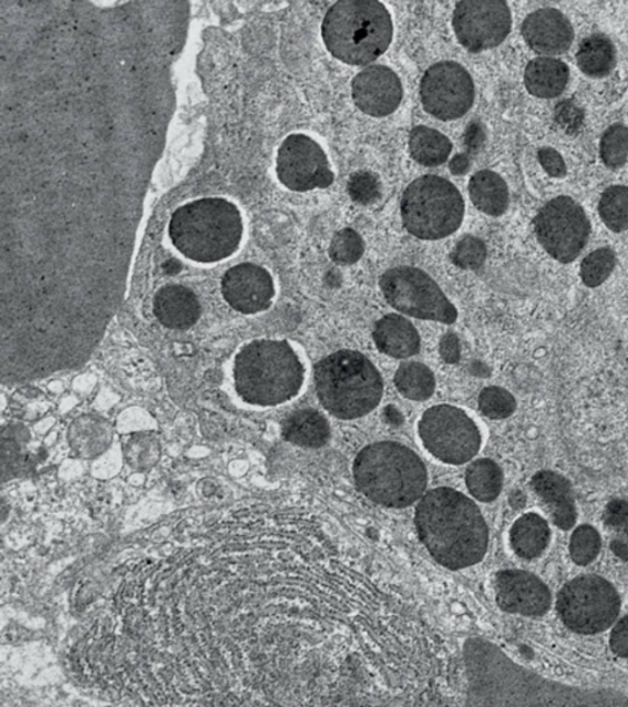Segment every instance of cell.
<instances>
[{
	"instance_id": "6da1fadb",
	"label": "cell",
	"mask_w": 628,
	"mask_h": 707,
	"mask_svg": "<svg viewBox=\"0 0 628 707\" xmlns=\"http://www.w3.org/2000/svg\"><path fill=\"white\" fill-rule=\"evenodd\" d=\"M167 59L100 24L3 48L4 253L64 269L130 262L171 110Z\"/></svg>"
},
{
	"instance_id": "7a4b0ae2",
	"label": "cell",
	"mask_w": 628,
	"mask_h": 707,
	"mask_svg": "<svg viewBox=\"0 0 628 707\" xmlns=\"http://www.w3.org/2000/svg\"><path fill=\"white\" fill-rule=\"evenodd\" d=\"M463 658L467 706H628L621 693L584 691L543 679L488 640L468 639Z\"/></svg>"
},
{
	"instance_id": "3957f363",
	"label": "cell",
	"mask_w": 628,
	"mask_h": 707,
	"mask_svg": "<svg viewBox=\"0 0 628 707\" xmlns=\"http://www.w3.org/2000/svg\"><path fill=\"white\" fill-rule=\"evenodd\" d=\"M415 525L432 558L449 570L466 569L486 557L489 528L476 502L460 491L437 488L421 498Z\"/></svg>"
},
{
	"instance_id": "277c9868",
	"label": "cell",
	"mask_w": 628,
	"mask_h": 707,
	"mask_svg": "<svg viewBox=\"0 0 628 707\" xmlns=\"http://www.w3.org/2000/svg\"><path fill=\"white\" fill-rule=\"evenodd\" d=\"M356 487L370 501L390 509L415 504L425 494L427 469L413 449L385 442L366 446L355 458Z\"/></svg>"
},
{
	"instance_id": "5b68a950",
	"label": "cell",
	"mask_w": 628,
	"mask_h": 707,
	"mask_svg": "<svg viewBox=\"0 0 628 707\" xmlns=\"http://www.w3.org/2000/svg\"><path fill=\"white\" fill-rule=\"evenodd\" d=\"M237 394L246 403L279 406L300 394L305 367L286 341H255L237 354L233 367Z\"/></svg>"
},
{
	"instance_id": "8992f818",
	"label": "cell",
	"mask_w": 628,
	"mask_h": 707,
	"mask_svg": "<svg viewBox=\"0 0 628 707\" xmlns=\"http://www.w3.org/2000/svg\"><path fill=\"white\" fill-rule=\"evenodd\" d=\"M170 239L185 258L199 263L229 259L239 249L243 224L239 208L224 198H203L173 213Z\"/></svg>"
},
{
	"instance_id": "52a82bcc",
	"label": "cell",
	"mask_w": 628,
	"mask_h": 707,
	"mask_svg": "<svg viewBox=\"0 0 628 707\" xmlns=\"http://www.w3.org/2000/svg\"><path fill=\"white\" fill-rule=\"evenodd\" d=\"M322 36L329 53L343 64L367 66L392 43V16L374 0H342L329 8Z\"/></svg>"
},
{
	"instance_id": "ba28073f",
	"label": "cell",
	"mask_w": 628,
	"mask_h": 707,
	"mask_svg": "<svg viewBox=\"0 0 628 707\" xmlns=\"http://www.w3.org/2000/svg\"><path fill=\"white\" fill-rule=\"evenodd\" d=\"M319 402L328 413L343 420L375 411L384 397V380L376 366L355 351H339L315 366Z\"/></svg>"
},
{
	"instance_id": "9c48e42d",
	"label": "cell",
	"mask_w": 628,
	"mask_h": 707,
	"mask_svg": "<svg viewBox=\"0 0 628 707\" xmlns=\"http://www.w3.org/2000/svg\"><path fill=\"white\" fill-rule=\"evenodd\" d=\"M404 228L421 240H441L455 233L465 219L466 204L446 179L427 175L411 182L400 203Z\"/></svg>"
},
{
	"instance_id": "30bf717a",
	"label": "cell",
	"mask_w": 628,
	"mask_h": 707,
	"mask_svg": "<svg viewBox=\"0 0 628 707\" xmlns=\"http://www.w3.org/2000/svg\"><path fill=\"white\" fill-rule=\"evenodd\" d=\"M621 600L612 583L598 575H581L566 583L556 609L571 631L595 635L609 629L619 617Z\"/></svg>"
},
{
	"instance_id": "8fae6325",
	"label": "cell",
	"mask_w": 628,
	"mask_h": 707,
	"mask_svg": "<svg viewBox=\"0 0 628 707\" xmlns=\"http://www.w3.org/2000/svg\"><path fill=\"white\" fill-rule=\"evenodd\" d=\"M386 301L398 312L415 319L455 323L458 311L431 276L415 266H397L379 280Z\"/></svg>"
},
{
	"instance_id": "7c38bea8",
	"label": "cell",
	"mask_w": 628,
	"mask_h": 707,
	"mask_svg": "<svg viewBox=\"0 0 628 707\" xmlns=\"http://www.w3.org/2000/svg\"><path fill=\"white\" fill-rule=\"evenodd\" d=\"M419 436L432 456L447 465H465L477 456L481 434L476 422L461 409L431 407L419 422Z\"/></svg>"
},
{
	"instance_id": "4fadbf2b",
	"label": "cell",
	"mask_w": 628,
	"mask_h": 707,
	"mask_svg": "<svg viewBox=\"0 0 628 707\" xmlns=\"http://www.w3.org/2000/svg\"><path fill=\"white\" fill-rule=\"evenodd\" d=\"M534 229L543 249L553 260L568 264L589 242L591 223L579 203L561 196L545 204L534 219Z\"/></svg>"
},
{
	"instance_id": "5bb4252c",
	"label": "cell",
	"mask_w": 628,
	"mask_h": 707,
	"mask_svg": "<svg viewBox=\"0 0 628 707\" xmlns=\"http://www.w3.org/2000/svg\"><path fill=\"white\" fill-rule=\"evenodd\" d=\"M420 95L427 114L441 121H455L471 109L476 85L465 67L456 61H439L426 70Z\"/></svg>"
},
{
	"instance_id": "9a60e30c",
	"label": "cell",
	"mask_w": 628,
	"mask_h": 707,
	"mask_svg": "<svg viewBox=\"0 0 628 707\" xmlns=\"http://www.w3.org/2000/svg\"><path fill=\"white\" fill-rule=\"evenodd\" d=\"M452 23L458 43L469 53L480 54L507 38L512 14L501 0H467L457 3Z\"/></svg>"
},
{
	"instance_id": "2e32d148",
	"label": "cell",
	"mask_w": 628,
	"mask_h": 707,
	"mask_svg": "<svg viewBox=\"0 0 628 707\" xmlns=\"http://www.w3.org/2000/svg\"><path fill=\"white\" fill-rule=\"evenodd\" d=\"M276 173L284 186L295 192L331 187L335 178L322 147L305 135H292L283 141Z\"/></svg>"
},
{
	"instance_id": "e0dca14e",
	"label": "cell",
	"mask_w": 628,
	"mask_h": 707,
	"mask_svg": "<svg viewBox=\"0 0 628 707\" xmlns=\"http://www.w3.org/2000/svg\"><path fill=\"white\" fill-rule=\"evenodd\" d=\"M221 292L232 309L246 315L270 309L275 295L271 273L253 263H242L226 272Z\"/></svg>"
},
{
	"instance_id": "ac0fdd59",
	"label": "cell",
	"mask_w": 628,
	"mask_h": 707,
	"mask_svg": "<svg viewBox=\"0 0 628 707\" xmlns=\"http://www.w3.org/2000/svg\"><path fill=\"white\" fill-rule=\"evenodd\" d=\"M499 607L525 617H543L551 607V592L533 573L523 570H502L495 578Z\"/></svg>"
},
{
	"instance_id": "d6986e66",
	"label": "cell",
	"mask_w": 628,
	"mask_h": 707,
	"mask_svg": "<svg viewBox=\"0 0 628 707\" xmlns=\"http://www.w3.org/2000/svg\"><path fill=\"white\" fill-rule=\"evenodd\" d=\"M403 94L399 77L386 66H370L359 71L353 80L355 105L368 116L392 115L403 100Z\"/></svg>"
},
{
	"instance_id": "ffe728a7",
	"label": "cell",
	"mask_w": 628,
	"mask_h": 707,
	"mask_svg": "<svg viewBox=\"0 0 628 707\" xmlns=\"http://www.w3.org/2000/svg\"><path fill=\"white\" fill-rule=\"evenodd\" d=\"M522 35L535 54L553 57L571 47L574 31L570 20L559 10L545 8L524 20Z\"/></svg>"
},
{
	"instance_id": "44dd1931",
	"label": "cell",
	"mask_w": 628,
	"mask_h": 707,
	"mask_svg": "<svg viewBox=\"0 0 628 707\" xmlns=\"http://www.w3.org/2000/svg\"><path fill=\"white\" fill-rule=\"evenodd\" d=\"M535 494L547 508L556 527L571 529L576 521V509L570 481L551 470H541L530 481Z\"/></svg>"
},
{
	"instance_id": "7402d4cb",
	"label": "cell",
	"mask_w": 628,
	"mask_h": 707,
	"mask_svg": "<svg viewBox=\"0 0 628 707\" xmlns=\"http://www.w3.org/2000/svg\"><path fill=\"white\" fill-rule=\"evenodd\" d=\"M201 304L197 295L182 285H167L153 299V313L171 330H189L198 322Z\"/></svg>"
},
{
	"instance_id": "603a6c76",
	"label": "cell",
	"mask_w": 628,
	"mask_h": 707,
	"mask_svg": "<svg viewBox=\"0 0 628 707\" xmlns=\"http://www.w3.org/2000/svg\"><path fill=\"white\" fill-rule=\"evenodd\" d=\"M377 350L386 355L406 358L420 352L421 340L413 323L399 315H387L374 328Z\"/></svg>"
},
{
	"instance_id": "cb8c5ba5",
	"label": "cell",
	"mask_w": 628,
	"mask_h": 707,
	"mask_svg": "<svg viewBox=\"0 0 628 707\" xmlns=\"http://www.w3.org/2000/svg\"><path fill=\"white\" fill-rule=\"evenodd\" d=\"M570 69L562 60L539 57L525 68L524 83L530 94L539 99H553L568 87Z\"/></svg>"
},
{
	"instance_id": "d4e9b609",
	"label": "cell",
	"mask_w": 628,
	"mask_h": 707,
	"mask_svg": "<svg viewBox=\"0 0 628 707\" xmlns=\"http://www.w3.org/2000/svg\"><path fill=\"white\" fill-rule=\"evenodd\" d=\"M283 436L286 442L297 446L318 448L329 442L331 426L326 417L315 409H300L284 420Z\"/></svg>"
},
{
	"instance_id": "484cf974",
	"label": "cell",
	"mask_w": 628,
	"mask_h": 707,
	"mask_svg": "<svg viewBox=\"0 0 628 707\" xmlns=\"http://www.w3.org/2000/svg\"><path fill=\"white\" fill-rule=\"evenodd\" d=\"M469 196L477 209L491 217H501L510 204L507 183L490 170L479 171L470 179Z\"/></svg>"
},
{
	"instance_id": "4316f807",
	"label": "cell",
	"mask_w": 628,
	"mask_h": 707,
	"mask_svg": "<svg viewBox=\"0 0 628 707\" xmlns=\"http://www.w3.org/2000/svg\"><path fill=\"white\" fill-rule=\"evenodd\" d=\"M551 532L548 522L538 514H525L511 528L510 540L514 552L523 559L539 558L548 548Z\"/></svg>"
},
{
	"instance_id": "83f0119b",
	"label": "cell",
	"mask_w": 628,
	"mask_h": 707,
	"mask_svg": "<svg viewBox=\"0 0 628 707\" xmlns=\"http://www.w3.org/2000/svg\"><path fill=\"white\" fill-rule=\"evenodd\" d=\"M452 148V141L436 129L419 126L410 133V156L422 167L435 168L447 162Z\"/></svg>"
},
{
	"instance_id": "f1b7e54d",
	"label": "cell",
	"mask_w": 628,
	"mask_h": 707,
	"mask_svg": "<svg viewBox=\"0 0 628 707\" xmlns=\"http://www.w3.org/2000/svg\"><path fill=\"white\" fill-rule=\"evenodd\" d=\"M576 65L591 78L609 75L616 65V50L612 41L600 34L583 39L576 53Z\"/></svg>"
},
{
	"instance_id": "f546056e",
	"label": "cell",
	"mask_w": 628,
	"mask_h": 707,
	"mask_svg": "<svg viewBox=\"0 0 628 707\" xmlns=\"http://www.w3.org/2000/svg\"><path fill=\"white\" fill-rule=\"evenodd\" d=\"M396 387L401 396L411 401H427L436 388L435 375L421 363L401 364L395 377Z\"/></svg>"
},
{
	"instance_id": "4dcf8cb0",
	"label": "cell",
	"mask_w": 628,
	"mask_h": 707,
	"mask_svg": "<svg viewBox=\"0 0 628 707\" xmlns=\"http://www.w3.org/2000/svg\"><path fill=\"white\" fill-rule=\"evenodd\" d=\"M466 483L473 498L482 502H491L501 494L503 474L493 460L478 459L467 469Z\"/></svg>"
},
{
	"instance_id": "1f68e13d",
	"label": "cell",
	"mask_w": 628,
	"mask_h": 707,
	"mask_svg": "<svg viewBox=\"0 0 628 707\" xmlns=\"http://www.w3.org/2000/svg\"><path fill=\"white\" fill-rule=\"evenodd\" d=\"M598 210L607 229L614 232L628 230V187L607 189L600 201Z\"/></svg>"
},
{
	"instance_id": "d6a6232c",
	"label": "cell",
	"mask_w": 628,
	"mask_h": 707,
	"mask_svg": "<svg viewBox=\"0 0 628 707\" xmlns=\"http://www.w3.org/2000/svg\"><path fill=\"white\" fill-rule=\"evenodd\" d=\"M602 539L600 532L590 525L575 528L570 541V555L580 567L590 566L600 556Z\"/></svg>"
},
{
	"instance_id": "836d02e7",
	"label": "cell",
	"mask_w": 628,
	"mask_h": 707,
	"mask_svg": "<svg viewBox=\"0 0 628 707\" xmlns=\"http://www.w3.org/2000/svg\"><path fill=\"white\" fill-rule=\"evenodd\" d=\"M601 158L610 169H620L628 159V128L624 125L612 126L604 133L601 141Z\"/></svg>"
},
{
	"instance_id": "e575fe53",
	"label": "cell",
	"mask_w": 628,
	"mask_h": 707,
	"mask_svg": "<svg viewBox=\"0 0 628 707\" xmlns=\"http://www.w3.org/2000/svg\"><path fill=\"white\" fill-rule=\"evenodd\" d=\"M616 264L615 253L610 249L592 252L581 264V278L590 288L602 285L612 275Z\"/></svg>"
},
{
	"instance_id": "d590c367",
	"label": "cell",
	"mask_w": 628,
	"mask_h": 707,
	"mask_svg": "<svg viewBox=\"0 0 628 707\" xmlns=\"http://www.w3.org/2000/svg\"><path fill=\"white\" fill-rule=\"evenodd\" d=\"M365 252V243L353 229H343L335 233L331 246H329V255L336 264L352 265L362 260Z\"/></svg>"
},
{
	"instance_id": "8d00e7d4",
	"label": "cell",
	"mask_w": 628,
	"mask_h": 707,
	"mask_svg": "<svg viewBox=\"0 0 628 707\" xmlns=\"http://www.w3.org/2000/svg\"><path fill=\"white\" fill-rule=\"evenodd\" d=\"M516 399L502 387L483 388L479 396V409L490 419H506L516 412Z\"/></svg>"
},
{
	"instance_id": "74e56055",
	"label": "cell",
	"mask_w": 628,
	"mask_h": 707,
	"mask_svg": "<svg viewBox=\"0 0 628 707\" xmlns=\"http://www.w3.org/2000/svg\"><path fill=\"white\" fill-rule=\"evenodd\" d=\"M488 250L486 243L473 236H466L450 253V260L461 270L476 271L486 263Z\"/></svg>"
},
{
	"instance_id": "f35d334b",
	"label": "cell",
	"mask_w": 628,
	"mask_h": 707,
	"mask_svg": "<svg viewBox=\"0 0 628 707\" xmlns=\"http://www.w3.org/2000/svg\"><path fill=\"white\" fill-rule=\"evenodd\" d=\"M349 196L362 206H369L380 197V183L374 173L355 172L347 182Z\"/></svg>"
},
{
	"instance_id": "ab89813d",
	"label": "cell",
	"mask_w": 628,
	"mask_h": 707,
	"mask_svg": "<svg viewBox=\"0 0 628 707\" xmlns=\"http://www.w3.org/2000/svg\"><path fill=\"white\" fill-rule=\"evenodd\" d=\"M604 524L607 528L621 537L628 538V501L615 499L606 505Z\"/></svg>"
},
{
	"instance_id": "60d3db41",
	"label": "cell",
	"mask_w": 628,
	"mask_h": 707,
	"mask_svg": "<svg viewBox=\"0 0 628 707\" xmlns=\"http://www.w3.org/2000/svg\"><path fill=\"white\" fill-rule=\"evenodd\" d=\"M538 158L540 166L549 176L561 179L566 176V173H568V169H566V163L560 156V152L555 149L541 148L538 151Z\"/></svg>"
},
{
	"instance_id": "b9f144b4",
	"label": "cell",
	"mask_w": 628,
	"mask_h": 707,
	"mask_svg": "<svg viewBox=\"0 0 628 707\" xmlns=\"http://www.w3.org/2000/svg\"><path fill=\"white\" fill-rule=\"evenodd\" d=\"M610 648L619 658L628 659V616L615 625L610 637Z\"/></svg>"
},
{
	"instance_id": "7bdbcfd3",
	"label": "cell",
	"mask_w": 628,
	"mask_h": 707,
	"mask_svg": "<svg viewBox=\"0 0 628 707\" xmlns=\"http://www.w3.org/2000/svg\"><path fill=\"white\" fill-rule=\"evenodd\" d=\"M439 355L444 362L453 365L458 364L461 356V345L457 334L446 333L439 342Z\"/></svg>"
},
{
	"instance_id": "ee69618b",
	"label": "cell",
	"mask_w": 628,
	"mask_h": 707,
	"mask_svg": "<svg viewBox=\"0 0 628 707\" xmlns=\"http://www.w3.org/2000/svg\"><path fill=\"white\" fill-rule=\"evenodd\" d=\"M556 118L561 123L563 129L568 130L579 128L582 121L580 110L570 104V102H563V104L558 106Z\"/></svg>"
},
{
	"instance_id": "f6af8a7d",
	"label": "cell",
	"mask_w": 628,
	"mask_h": 707,
	"mask_svg": "<svg viewBox=\"0 0 628 707\" xmlns=\"http://www.w3.org/2000/svg\"><path fill=\"white\" fill-rule=\"evenodd\" d=\"M612 550L617 558L628 561V538L620 537L612 541Z\"/></svg>"
},
{
	"instance_id": "bcb514c9",
	"label": "cell",
	"mask_w": 628,
	"mask_h": 707,
	"mask_svg": "<svg viewBox=\"0 0 628 707\" xmlns=\"http://www.w3.org/2000/svg\"><path fill=\"white\" fill-rule=\"evenodd\" d=\"M450 171L455 175H463L469 169V159L466 156H456L449 163Z\"/></svg>"
}]
</instances>
